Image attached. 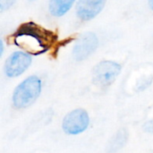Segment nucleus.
I'll use <instances>...</instances> for the list:
<instances>
[{
  "mask_svg": "<svg viewBox=\"0 0 153 153\" xmlns=\"http://www.w3.org/2000/svg\"><path fill=\"white\" fill-rule=\"evenodd\" d=\"M9 40L27 54L38 56L47 52L57 40V35L34 22L21 24Z\"/></svg>",
  "mask_w": 153,
  "mask_h": 153,
  "instance_id": "nucleus-1",
  "label": "nucleus"
},
{
  "mask_svg": "<svg viewBox=\"0 0 153 153\" xmlns=\"http://www.w3.org/2000/svg\"><path fill=\"white\" fill-rule=\"evenodd\" d=\"M41 81L38 76H30L20 83L13 96V106L16 108H25L30 106L39 96Z\"/></svg>",
  "mask_w": 153,
  "mask_h": 153,
  "instance_id": "nucleus-2",
  "label": "nucleus"
},
{
  "mask_svg": "<svg viewBox=\"0 0 153 153\" xmlns=\"http://www.w3.org/2000/svg\"><path fill=\"white\" fill-rule=\"evenodd\" d=\"M121 72V65L114 61H102L93 69V82L101 87L110 85Z\"/></svg>",
  "mask_w": 153,
  "mask_h": 153,
  "instance_id": "nucleus-3",
  "label": "nucleus"
},
{
  "mask_svg": "<svg viewBox=\"0 0 153 153\" xmlns=\"http://www.w3.org/2000/svg\"><path fill=\"white\" fill-rule=\"evenodd\" d=\"M88 113L83 109H75L68 113L63 120V130L65 134L76 135L85 131L89 126Z\"/></svg>",
  "mask_w": 153,
  "mask_h": 153,
  "instance_id": "nucleus-4",
  "label": "nucleus"
},
{
  "mask_svg": "<svg viewBox=\"0 0 153 153\" xmlns=\"http://www.w3.org/2000/svg\"><path fill=\"white\" fill-rule=\"evenodd\" d=\"M99 39L97 36L91 31L84 32L78 38L73 50L74 58L77 61H82L90 56L98 48Z\"/></svg>",
  "mask_w": 153,
  "mask_h": 153,
  "instance_id": "nucleus-5",
  "label": "nucleus"
},
{
  "mask_svg": "<svg viewBox=\"0 0 153 153\" xmlns=\"http://www.w3.org/2000/svg\"><path fill=\"white\" fill-rule=\"evenodd\" d=\"M31 64V57L29 54L16 51L5 61L4 72L8 77H16L24 73Z\"/></svg>",
  "mask_w": 153,
  "mask_h": 153,
  "instance_id": "nucleus-6",
  "label": "nucleus"
},
{
  "mask_svg": "<svg viewBox=\"0 0 153 153\" xmlns=\"http://www.w3.org/2000/svg\"><path fill=\"white\" fill-rule=\"evenodd\" d=\"M106 0H78L76 4L77 16L82 21L95 18L104 8Z\"/></svg>",
  "mask_w": 153,
  "mask_h": 153,
  "instance_id": "nucleus-7",
  "label": "nucleus"
},
{
  "mask_svg": "<svg viewBox=\"0 0 153 153\" xmlns=\"http://www.w3.org/2000/svg\"><path fill=\"white\" fill-rule=\"evenodd\" d=\"M75 0H50L48 9L50 13L56 17L65 15L72 7Z\"/></svg>",
  "mask_w": 153,
  "mask_h": 153,
  "instance_id": "nucleus-8",
  "label": "nucleus"
},
{
  "mask_svg": "<svg viewBox=\"0 0 153 153\" xmlns=\"http://www.w3.org/2000/svg\"><path fill=\"white\" fill-rule=\"evenodd\" d=\"M127 139V134L125 130H120L116 136L111 140L110 143H109V152H117V150H119L120 148L123 147V145L126 143Z\"/></svg>",
  "mask_w": 153,
  "mask_h": 153,
  "instance_id": "nucleus-9",
  "label": "nucleus"
},
{
  "mask_svg": "<svg viewBox=\"0 0 153 153\" xmlns=\"http://www.w3.org/2000/svg\"><path fill=\"white\" fill-rule=\"evenodd\" d=\"M15 0H0V12H4L9 9L13 4Z\"/></svg>",
  "mask_w": 153,
  "mask_h": 153,
  "instance_id": "nucleus-10",
  "label": "nucleus"
},
{
  "mask_svg": "<svg viewBox=\"0 0 153 153\" xmlns=\"http://www.w3.org/2000/svg\"><path fill=\"white\" fill-rule=\"evenodd\" d=\"M144 130L147 133H153V119L148 121L145 125H144Z\"/></svg>",
  "mask_w": 153,
  "mask_h": 153,
  "instance_id": "nucleus-11",
  "label": "nucleus"
},
{
  "mask_svg": "<svg viewBox=\"0 0 153 153\" xmlns=\"http://www.w3.org/2000/svg\"><path fill=\"white\" fill-rule=\"evenodd\" d=\"M149 5L153 11V0H149Z\"/></svg>",
  "mask_w": 153,
  "mask_h": 153,
  "instance_id": "nucleus-12",
  "label": "nucleus"
},
{
  "mask_svg": "<svg viewBox=\"0 0 153 153\" xmlns=\"http://www.w3.org/2000/svg\"><path fill=\"white\" fill-rule=\"evenodd\" d=\"M30 1H36V0H30Z\"/></svg>",
  "mask_w": 153,
  "mask_h": 153,
  "instance_id": "nucleus-13",
  "label": "nucleus"
}]
</instances>
